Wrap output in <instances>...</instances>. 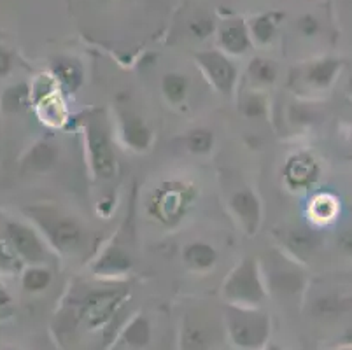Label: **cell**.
<instances>
[{"label": "cell", "instance_id": "obj_1", "mask_svg": "<svg viewBox=\"0 0 352 350\" xmlns=\"http://www.w3.org/2000/svg\"><path fill=\"white\" fill-rule=\"evenodd\" d=\"M226 331L230 342L239 350H261L270 336V320L256 310L230 307L226 310Z\"/></svg>", "mask_w": 352, "mask_h": 350}, {"label": "cell", "instance_id": "obj_2", "mask_svg": "<svg viewBox=\"0 0 352 350\" xmlns=\"http://www.w3.org/2000/svg\"><path fill=\"white\" fill-rule=\"evenodd\" d=\"M225 296L236 305H258L263 301L265 291L261 287L256 266L252 261H244L225 284Z\"/></svg>", "mask_w": 352, "mask_h": 350}, {"label": "cell", "instance_id": "obj_3", "mask_svg": "<svg viewBox=\"0 0 352 350\" xmlns=\"http://www.w3.org/2000/svg\"><path fill=\"white\" fill-rule=\"evenodd\" d=\"M4 235L8 239L9 245L12 247L14 254L25 263L30 265H37V263L44 261L46 258V250H44L43 242L37 237L32 228H28L23 223H16V221H9L6 224Z\"/></svg>", "mask_w": 352, "mask_h": 350}, {"label": "cell", "instance_id": "obj_4", "mask_svg": "<svg viewBox=\"0 0 352 350\" xmlns=\"http://www.w3.org/2000/svg\"><path fill=\"white\" fill-rule=\"evenodd\" d=\"M88 147L95 173L102 179L113 177L116 170V158H114L107 133L97 121H91L88 124Z\"/></svg>", "mask_w": 352, "mask_h": 350}, {"label": "cell", "instance_id": "obj_5", "mask_svg": "<svg viewBox=\"0 0 352 350\" xmlns=\"http://www.w3.org/2000/svg\"><path fill=\"white\" fill-rule=\"evenodd\" d=\"M190 201L188 189L181 184H165L156 193L153 207L155 214L165 223L172 224L179 221L186 210V205Z\"/></svg>", "mask_w": 352, "mask_h": 350}, {"label": "cell", "instance_id": "obj_6", "mask_svg": "<svg viewBox=\"0 0 352 350\" xmlns=\"http://www.w3.org/2000/svg\"><path fill=\"white\" fill-rule=\"evenodd\" d=\"M123 294L118 291H98L86 296L85 305H82V319L89 327L104 326L111 320V317L116 312Z\"/></svg>", "mask_w": 352, "mask_h": 350}, {"label": "cell", "instance_id": "obj_7", "mask_svg": "<svg viewBox=\"0 0 352 350\" xmlns=\"http://www.w3.org/2000/svg\"><path fill=\"white\" fill-rule=\"evenodd\" d=\"M198 60L217 89L223 93L232 91L235 83V69L225 56H221L219 53H201Z\"/></svg>", "mask_w": 352, "mask_h": 350}, {"label": "cell", "instance_id": "obj_8", "mask_svg": "<svg viewBox=\"0 0 352 350\" xmlns=\"http://www.w3.org/2000/svg\"><path fill=\"white\" fill-rule=\"evenodd\" d=\"M214 329L204 319L188 317L181 333V350H210Z\"/></svg>", "mask_w": 352, "mask_h": 350}, {"label": "cell", "instance_id": "obj_9", "mask_svg": "<svg viewBox=\"0 0 352 350\" xmlns=\"http://www.w3.org/2000/svg\"><path fill=\"white\" fill-rule=\"evenodd\" d=\"M37 221H41L44 228L47 230V235H50L51 242H53L54 247H58L60 250H72L79 245L81 242V230L78 228V224L72 223L69 219H39L35 217Z\"/></svg>", "mask_w": 352, "mask_h": 350}, {"label": "cell", "instance_id": "obj_10", "mask_svg": "<svg viewBox=\"0 0 352 350\" xmlns=\"http://www.w3.org/2000/svg\"><path fill=\"white\" fill-rule=\"evenodd\" d=\"M319 177V166L309 154H298L286 166V179L293 188H305Z\"/></svg>", "mask_w": 352, "mask_h": 350}, {"label": "cell", "instance_id": "obj_11", "mask_svg": "<svg viewBox=\"0 0 352 350\" xmlns=\"http://www.w3.org/2000/svg\"><path fill=\"white\" fill-rule=\"evenodd\" d=\"M232 207L236 212V216L240 217V221L244 223V226L248 228L249 233L256 230L259 221V205L256 197L251 191H239L235 197L232 198Z\"/></svg>", "mask_w": 352, "mask_h": 350}, {"label": "cell", "instance_id": "obj_12", "mask_svg": "<svg viewBox=\"0 0 352 350\" xmlns=\"http://www.w3.org/2000/svg\"><path fill=\"white\" fill-rule=\"evenodd\" d=\"M121 338H123L124 345H128L130 349H144L147 343L151 342V324L146 317H135L124 327Z\"/></svg>", "mask_w": 352, "mask_h": 350}, {"label": "cell", "instance_id": "obj_13", "mask_svg": "<svg viewBox=\"0 0 352 350\" xmlns=\"http://www.w3.org/2000/svg\"><path fill=\"white\" fill-rule=\"evenodd\" d=\"M221 44L230 53H244L249 47V37L245 27L240 21H230L221 30Z\"/></svg>", "mask_w": 352, "mask_h": 350}, {"label": "cell", "instance_id": "obj_14", "mask_svg": "<svg viewBox=\"0 0 352 350\" xmlns=\"http://www.w3.org/2000/svg\"><path fill=\"white\" fill-rule=\"evenodd\" d=\"M54 160H56V151L53 149V146L39 142L28 151L27 158H25V168L30 172H46L53 166Z\"/></svg>", "mask_w": 352, "mask_h": 350}, {"label": "cell", "instance_id": "obj_15", "mask_svg": "<svg viewBox=\"0 0 352 350\" xmlns=\"http://www.w3.org/2000/svg\"><path fill=\"white\" fill-rule=\"evenodd\" d=\"M340 62L335 60V58H326V60L314 63L309 69V74H307L309 83H312L318 88H328L333 79L337 77V74L340 72Z\"/></svg>", "mask_w": 352, "mask_h": 350}, {"label": "cell", "instance_id": "obj_16", "mask_svg": "<svg viewBox=\"0 0 352 350\" xmlns=\"http://www.w3.org/2000/svg\"><path fill=\"white\" fill-rule=\"evenodd\" d=\"M30 104V88L23 83L14 86H9L4 93H2V109L9 114H18V112L25 111Z\"/></svg>", "mask_w": 352, "mask_h": 350}, {"label": "cell", "instance_id": "obj_17", "mask_svg": "<svg viewBox=\"0 0 352 350\" xmlns=\"http://www.w3.org/2000/svg\"><path fill=\"white\" fill-rule=\"evenodd\" d=\"M124 140L135 149H146L151 142V133L147 130L146 124L139 120V118H126L124 120Z\"/></svg>", "mask_w": 352, "mask_h": 350}, {"label": "cell", "instance_id": "obj_18", "mask_svg": "<svg viewBox=\"0 0 352 350\" xmlns=\"http://www.w3.org/2000/svg\"><path fill=\"white\" fill-rule=\"evenodd\" d=\"M54 76L58 77V81L70 91H76L82 83L81 69L72 60H60L54 63Z\"/></svg>", "mask_w": 352, "mask_h": 350}, {"label": "cell", "instance_id": "obj_19", "mask_svg": "<svg viewBox=\"0 0 352 350\" xmlns=\"http://www.w3.org/2000/svg\"><path fill=\"white\" fill-rule=\"evenodd\" d=\"M184 258H186V261L193 268L206 270L216 263V250L210 245H207V243L197 242L188 247L186 252H184Z\"/></svg>", "mask_w": 352, "mask_h": 350}, {"label": "cell", "instance_id": "obj_20", "mask_svg": "<svg viewBox=\"0 0 352 350\" xmlns=\"http://www.w3.org/2000/svg\"><path fill=\"white\" fill-rule=\"evenodd\" d=\"M128 268H130V258L118 247L109 249L97 265V272H102L104 275L120 274V272H124Z\"/></svg>", "mask_w": 352, "mask_h": 350}, {"label": "cell", "instance_id": "obj_21", "mask_svg": "<svg viewBox=\"0 0 352 350\" xmlns=\"http://www.w3.org/2000/svg\"><path fill=\"white\" fill-rule=\"evenodd\" d=\"M51 274L50 270L41 268V266H30L21 275V285L27 293H41L50 287Z\"/></svg>", "mask_w": 352, "mask_h": 350}, {"label": "cell", "instance_id": "obj_22", "mask_svg": "<svg viewBox=\"0 0 352 350\" xmlns=\"http://www.w3.org/2000/svg\"><path fill=\"white\" fill-rule=\"evenodd\" d=\"M163 91H165L166 98L170 102H181L184 100L188 91V81L184 76L179 74H168L163 79Z\"/></svg>", "mask_w": 352, "mask_h": 350}, {"label": "cell", "instance_id": "obj_23", "mask_svg": "<svg viewBox=\"0 0 352 350\" xmlns=\"http://www.w3.org/2000/svg\"><path fill=\"white\" fill-rule=\"evenodd\" d=\"M347 301L342 300L338 296H324L321 300L316 301V314L318 316H337V314H342L347 310Z\"/></svg>", "mask_w": 352, "mask_h": 350}, {"label": "cell", "instance_id": "obj_24", "mask_svg": "<svg viewBox=\"0 0 352 350\" xmlns=\"http://www.w3.org/2000/svg\"><path fill=\"white\" fill-rule=\"evenodd\" d=\"M214 144V137L209 130H195L188 137V147L191 153L204 154L209 153Z\"/></svg>", "mask_w": 352, "mask_h": 350}, {"label": "cell", "instance_id": "obj_25", "mask_svg": "<svg viewBox=\"0 0 352 350\" xmlns=\"http://www.w3.org/2000/svg\"><path fill=\"white\" fill-rule=\"evenodd\" d=\"M18 256L14 254L12 247L9 245L6 235H0V272L4 274H11V272H16L18 270Z\"/></svg>", "mask_w": 352, "mask_h": 350}, {"label": "cell", "instance_id": "obj_26", "mask_svg": "<svg viewBox=\"0 0 352 350\" xmlns=\"http://www.w3.org/2000/svg\"><path fill=\"white\" fill-rule=\"evenodd\" d=\"M312 214L318 217V219H322V221L333 219V216L337 214V200L331 197H324V195H321V197L316 198V201H314Z\"/></svg>", "mask_w": 352, "mask_h": 350}, {"label": "cell", "instance_id": "obj_27", "mask_svg": "<svg viewBox=\"0 0 352 350\" xmlns=\"http://www.w3.org/2000/svg\"><path fill=\"white\" fill-rule=\"evenodd\" d=\"M249 70H251V76L261 83H272L275 79V67L261 58L252 60Z\"/></svg>", "mask_w": 352, "mask_h": 350}, {"label": "cell", "instance_id": "obj_28", "mask_svg": "<svg viewBox=\"0 0 352 350\" xmlns=\"http://www.w3.org/2000/svg\"><path fill=\"white\" fill-rule=\"evenodd\" d=\"M275 289H279L283 293H296L302 287V277L298 274H277L274 277Z\"/></svg>", "mask_w": 352, "mask_h": 350}, {"label": "cell", "instance_id": "obj_29", "mask_svg": "<svg viewBox=\"0 0 352 350\" xmlns=\"http://www.w3.org/2000/svg\"><path fill=\"white\" fill-rule=\"evenodd\" d=\"M254 35L258 41H261V43H268L272 39V35H274V28H275V23L272 21L270 16H263V18H259L258 21L254 23Z\"/></svg>", "mask_w": 352, "mask_h": 350}, {"label": "cell", "instance_id": "obj_30", "mask_svg": "<svg viewBox=\"0 0 352 350\" xmlns=\"http://www.w3.org/2000/svg\"><path fill=\"white\" fill-rule=\"evenodd\" d=\"M244 114L251 120H256V118H261L265 116V102L261 96H249L248 100L244 102Z\"/></svg>", "mask_w": 352, "mask_h": 350}, {"label": "cell", "instance_id": "obj_31", "mask_svg": "<svg viewBox=\"0 0 352 350\" xmlns=\"http://www.w3.org/2000/svg\"><path fill=\"white\" fill-rule=\"evenodd\" d=\"M191 34L197 35V37H206V35L210 34L212 30V23H210L209 18H198L193 19L190 23Z\"/></svg>", "mask_w": 352, "mask_h": 350}, {"label": "cell", "instance_id": "obj_32", "mask_svg": "<svg viewBox=\"0 0 352 350\" xmlns=\"http://www.w3.org/2000/svg\"><path fill=\"white\" fill-rule=\"evenodd\" d=\"M291 243H293L294 249L298 250H305V252H309V250L314 249V239L312 235H305V233H296V235L291 239Z\"/></svg>", "mask_w": 352, "mask_h": 350}, {"label": "cell", "instance_id": "obj_33", "mask_svg": "<svg viewBox=\"0 0 352 350\" xmlns=\"http://www.w3.org/2000/svg\"><path fill=\"white\" fill-rule=\"evenodd\" d=\"M12 70V54L0 46V77L9 76Z\"/></svg>", "mask_w": 352, "mask_h": 350}, {"label": "cell", "instance_id": "obj_34", "mask_svg": "<svg viewBox=\"0 0 352 350\" xmlns=\"http://www.w3.org/2000/svg\"><path fill=\"white\" fill-rule=\"evenodd\" d=\"M298 27H300V30H302L305 35H314L316 32L319 30L318 19L312 18V16H303V18L300 19Z\"/></svg>", "mask_w": 352, "mask_h": 350}, {"label": "cell", "instance_id": "obj_35", "mask_svg": "<svg viewBox=\"0 0 352 350\" xmlns=\"http://www.w3.org/2000/svg\"><path fill=\"white\" fill-rule=\"evenodd\" d=\"M338 245H340V249L344 250L345 254L352 256V231H347V233H344V235L340 237Z\"/></svg>", "mask_w": 352, "mask_h": 350}, {"label": "cell", "instance_id": "obj_36", "mask_svg": "<svg viewBox=\"0 0 352 350\" xmlns=\"http://www.w3.org/2000/svg\"><path fill=\"white\" fill-rule=\"evenodd\" d=\"M9 305H11V294L6 291V287L2 284H0V310H4V308H8Z\"/></svg>", "mask_w": 352, "mask_h": 350}, {"label": "cell", "instance_id": "obj_37", "mask_svg": "<svg viewBox=\"0 0 352 350\" xmlns=\"http://www.w3.org/2000/svg\"><path fill=\"white\" fill-rule=\"evenodd\" d=\"M344 345L352 347V326L349 327L347 331H345V335H344Z\"/></svg>", "mask_w": 352, "mask_h": 350}, {"label": "cell", "instance_id": "obj_38", "mask_svg": "<svg viewBox=\"0 0 352 350\" xmlns=\"http://www.w3.org/2000/svg\"><path fill=\"white\" fill-rule=\"evenodd\" d=\"M347 91L349 95H352V76L349 77V81H347Z\"/></svg>", "mask_w": 352, "mask_h": 350}, {"label": "cell", "instance_id": "obj_39", "mask_svg": "<svg viewBox=\"0 0 352 350\" xmlns=\"http://www.w3.org/2000/svg\"><path fill=\"white\" fill-rule=\"evenodd\" d=\"M261 350H283V349H279L277 345H267L265 349H261Z\"/></svg>", "mask_w": 352, "mask_h": 350}, {"label": "cell", "instance_id": "obj_40", "mask_svg": "<svg viewBox=\"0 0 352 350\" xmlns=\"http://www.w3.org/2000/svg\"><path fill=\"white\" fill-rule=\"evenodd\" d=\"M337 350H352V347H347V345H344V347H340V349H337Z\"/></svg>", "mask_w": 352, "mask_h": 350}]
</instances>
